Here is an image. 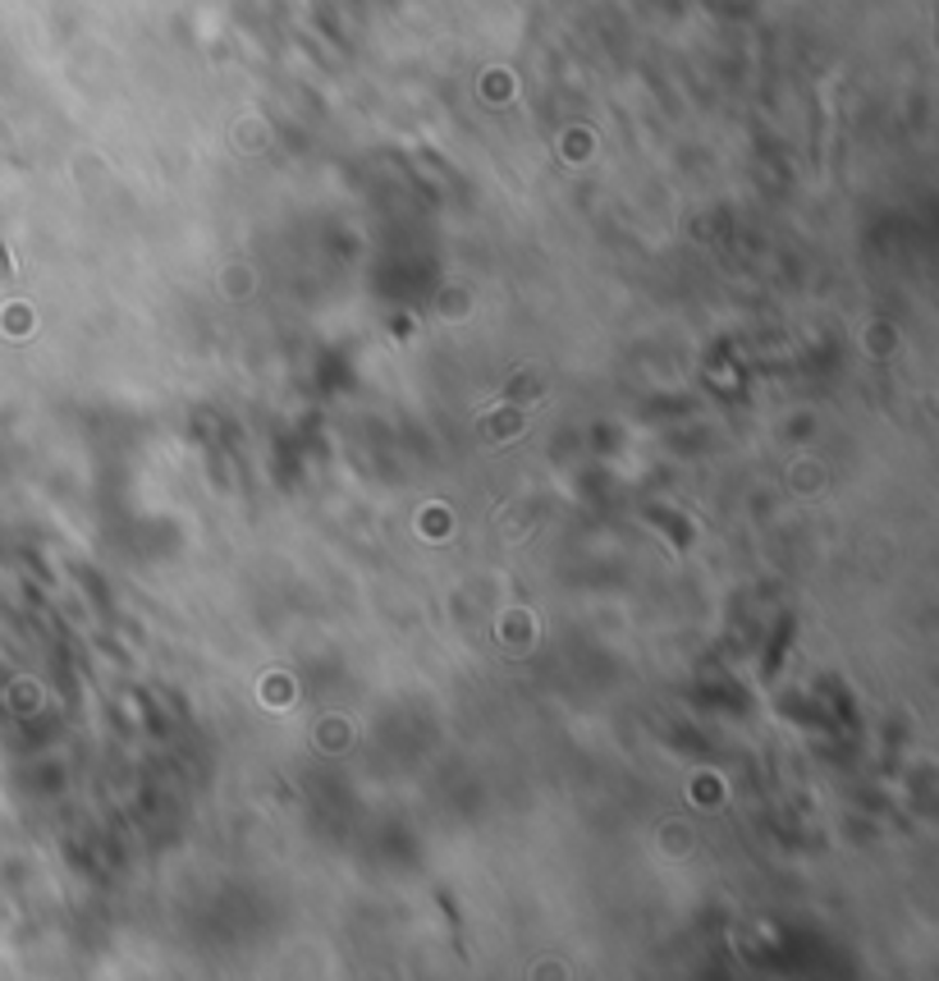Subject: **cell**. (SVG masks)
<instances>
[{
    "instance_id": "6da1fadb",
    "label": "cell",
    "mask_w": 939,
    "mask_h": 981,
    "mask_svg": "<svg viewBox=\"0 0 939 981\" xmlns=\"http://www.w3.org/2000/svg\"><path fill=\"white\" fill-rule=\"evenodd\" d=\"M541 386H546V382H541V376H536V372H523V382H519V386H513V390H509V404H513V409H519V404H523V399H532V395H541Z\"/></svg>"
},
{
    "instance_id": "7a4b0ae2",
    "label": "cell",
    "mask_w": 939,
    "mask_h": 981,
    "mask_svg": "<svg viewBox=\"0 0 939 981\" xmlns=\"http://www.w3.org/2000/svg\"><path fill=\"white\" fill-rule=\"evenodd\" d=\"M5 271H10V262H5V249H0V276H5Z\"/></svg>"
}]
</instances>
